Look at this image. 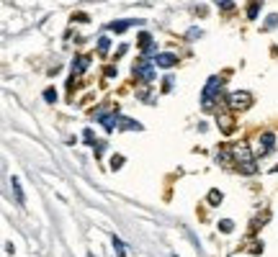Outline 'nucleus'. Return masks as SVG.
Instances as JSON below:
<instances>
[{"label": "nucleus", "mask_w": 278, "mask_h": 257, "mask_svg": "<svg viewBox=\"0 0 278 257\" xmlns=\"http://www.w3.org/2000/svg\"><path fill=\"white\" fill-rule=\"evenodd\" d=\"M227 103L232 111H247L250 106H253V95L247 93V90H235V93H229Z\"/></svg>", "instance_id": "obj_1"}, {"label": "nucleus", "mask_w": 278, "mask_h": 257, "mask_svg": "<svg viewBox=\"0 0 278 257\" xmlns=\"http://www.w3.org/2000/svg\"><path fill=\"white\" fill-rule=\"evenodd\" d=\"M134 75L142 77L145 82H152V80H155V67H152V64H149L147 59H142V62L134 64Z\"/></svg>", "instance_id": "obj_2"}, {"label": "nucleus", "mask_w": 278, "mask_h": 257, "mask_svg": "<svg viewBox=\"0 0 278 257\" xmlns=\"http://www.w3.org/2000/svg\"><path fill=\"white\" fill-rule=\"evenodd\" d=\"M217 126L222 128V134H232L235 131V118H232V113H224V111H219L217 113Z\"/></svg>", "instance_id": "obj_3"}, {"label": "nucleus", "mask_w": 278, "mask_h": 257, "mask_svg": "<svg viewBox=\"0 0 278 257\" xmlns=\"http://www.w3.org/2000/svg\"><path fill=\"white\" fill-rule=\"evenodd\" d=\"M173 64H178V54H167V52H163V54H157L155 57V67H173Z\"/></svg>", "instance_id": "obj_4"}, {"label": "nucleus", "mask_w": 278, "mask_h": 257, "mask_svg": "<svg viewBox=\"0 0 278 257\" xmlns=\"http://www.w3.org/2000/svg\"><path fill=\"white\" fill-rule=\"evenodd\" d=\"M273 144H276V134L273 131L260 134V154H268V152L273 149Z\"/></svg>", "instance_id": "obj_5"}, {"label": "nucleus", "mask_w": 278, "mask_h": 257, "mask_svg": "<svg viewBox=\"0 0 278 257\" xmlns=\"http://www.w3.org/2000/svg\"><path fill=\"white\" fill-rule=\"evenodd\" d=\"M232 152H235V160H237V162L253 160V154H250V149H247V144H245V142H240V144H235V147H232Z\"/></svg>", "instance_id": "obj_6"}, {"label": "nucleus", "mask_w": 278, "mask_h": 257, "mask_svg": "<svg viewBox=\"0 0 278 257\" xmlns=\"http://www.w3.org/2000/svg\"><path fill=\"white\" fill-rule=\"evenodd\" d=\"M139 49L145 57H149L152 52H155V47H152V36L149 34H139Z\"/></svg>", "instance_id": "obj_7"}, {"label": "nucleus", "mask_w": 278, "mask_h": 257, "mask_svg": "<svg viewBox=\"0 0 278 257\" xmlns=\"http://www.w3.org/2000/svg\"><path fill=\"white\" fill-rule=\"evenodd\" d=\"M232 157H235V152H232L229 147H219V154H217V160L224 165V167H232Z\"/></svg>", "instance_id": "obj_8"}, {"label": "nucleus", "mask_w": 278, "mask_h": 257, "mask_svg": "<svg viewBox=\"0 0 278 257\" xmlns=\"http://www.w3.org/2000/svg\"><path fill=\"white\" fill-rule=\"evenodd\" d=\"M237 167H240V172H242V175H255V172H258V165H255V160L237 162Z\"/></svg>", "instance_id": "obj_9"}, {"label": "nucleus", "mask_w": 278, "mask_h": 257, "mask_svg": "<svg viewBox=\"0 0 278 257\" xmlns=\"http://www.w3.org/2000/svg\"><path fill=\"white\" fill-rule=\"evenodd\" d=\"M119 128H124V131H139L142 128V124L139 121H131V118H119Z\"/></svg>", "instance_id": "obj_10"}, {"label": "nucleus", "mask_w": 278, "mask_h": 257, "mask_svg": "<svg viewBox=\"0 0 278 257\" xmlns=\"http://www.w3.org/2000/svg\"><path fill=\"white\" fill-rule=\"evenodd\" d=\"M91 64V57H77L73 62V70H75V75H80V72H85V67Z\"/></svg>", "instance_id": "obj_11"}, {"label": "nucleus", "mask_w": 278, "mask_h": 257, "mask_svg": "<svg viewBox=\"0 0 278 257\" xmlns=\"http://www.w3.org/2000/svg\"><path fill=\"white\" fill-rule=\"evenodd\" d=\"M129 26H134V21H113V23L109 26V29H111V31H116V34H124V31L129 29Z\"/></svg>", "instance_id": "obj_12"}, {"label": "nucleus", "mask_w": 278, "mask_h": 257, "mask_svg": "<svg viewBox=\"0 0 278 257\" xmlns=\"http://www.w3.org/2000/svg\"><path fill=\"white\" fill-rule=\"evenodd\" d=\"M278 26V13H271L265 18V31H271V29H276Z\"/></svg>", "instance_id": "obj_13"}, {"label": "nucleus", "mask_w": 278, "mask_h": 257, "mask_svg": "<svg viewBox=\"0 0 278 257\" xmlns=\"http://www.w3.org/2000/svg\"><path fill=\"white\" fill-rule=\"evenodd\" d=\"M258 0H250V8H247V18H250V21H253V18H258Z\"/></svg>", "instance_id": "obj_14"}, {"label": "nucleus", "mask_w": 278, "mask_h": 257, "mask_svg": "<svg viewBox=\"0 0 278 257\" xmlns=\"http://www.w3.org/2000/svg\"><path fill=\"white\" fill-rule=\"evenodd\" d=\"M222 198H224V196H222L219 190H211V193H209V203H211V206H217V203H222Z\"/></svg>", "instance_id": "obj_15"}, {"label": "nucleus", "mask_w": 278, "mask_h": 257, "mask_svg": "<svg viewBox=\"0 0 278 257\" xmlns=\"http://www.w3.org/2000/svg\"><path fill=\"white\" fill-rule=\"evenodd\" d=\"M124 162H127V160H124L121 154H113V157H111V170H119Z\"/></svg>", "instance_id": "obj_16"}, {"label": "nucleus", "mask_w": 278, "mask_h": 257, "mask_svg": "<svg viewBox=\"0 0 278 257\" xmlns=\"http://www.w3.org/2000/svg\"><path fill=\"white\" fill-rule=\"evenodd\" d=\"M11 183H13V190H16V198H19V201H21V203H23V193H21V183H19V178H13Z\"/></svg>", "instance_id": "obj_17"}, {"label": "nucleus", "mask_w": 278, "mask_h": 257, "mask_svg": "<svg viewBox=\"0 0 278 257\" xmlns=\"http://www.w3.org/2000/svg\"><path fill=\"white\" fill-rule=\"evenodd\" d=\"M214 3H217L222 11H232V8H235V3H232V0H214Z\"/></svg>", "instance_id": "obj_18"}, {"label": "nucleus", "mask_w": 278, "mask_h": 257, "mask_svg": "<svg viewBox=\"0 0 278 257\" xmlns=\"http://www.w3.org/2000/svg\"><path fill=\"white\" fill-rule=\"evenodd\" d=\"M109 47H111V44H109V39L103 36V39L98 41V52H101V54H109Z\"/></svg>", "instance_id": "obj_19"}, {"label": "nucleus", "mask_w": 278, "mask_h": 257, "mask_svg": "<svg viewBox=\"0 0 278 257\" xmlns=\"http://www.w3.org/2000/svg\"><path fill=\"white\" fill-rule=\"evenodd\" d=\"M44 100H47V103H57V93L55 90H44Z\"/></svg>", "instance_id": "obj_20"}, {"label": "nucleus", "mask_w": 278, "mask_h": 257, "mask_svg": "<svg viewBox=\"0 0 278 257\" xmlns=\"http://www.w3.org/2000/svg\"><path fill=\"white\" fill-rule=\"evenodd\" d=\"M219 229H222V232H232V229H235V224H232L229 219H224V221H219Z\"/></svg>", "instance_id": "obj_21"}, {"label": "nucleus", "mask_w": 278, "mask_h": 257, "mask_svg": "<svg viewBox=\"0 0 278 257\" xmlns=\"http://www.w3.org/2000/svg\"><path fill=\"white\" fill-rule=\"evenodd\" d=\"M113 247H116V252H119V255H127V252H124V244H121L119 237H113Z\"/></svg>", "instance_id": "obj_22"}, {"label": "nucleus", "mask_w": 278, "mask_h": 257, "mask_svg": "<svg viewBox=\"0 0 278 257\" xmlns=\"http://www.w3.org/2000/svg\"><path fill=\"white\" fill-rule=\"evenodd\" d=\"M163 90H165V93H170V90H173V77H165V82H163Z\"/></svg>", "instance_id": "obj_23"}, {"label": "nucleus", "mask_w": 278, "mask_h": 257, "mask_svg": "<svg viewBox=\"0 0 278 257\" xmlns=\"http://www.w3.org/2000/svg\"><path fill=\"white\" fill-rule=\"evenodd\" d=\"M85 142H88V144H95V142H93V131H91V128L85 131Z\"/></svg>", "instance_id": "obj_24"}, {"label": "nucleus", "mask_w": 278, "mask_h": 257, "mask_svg": "<svg viewBox=\"0 0 278 257\" xmlns=\"http://www.w3.org/2000/svg\"><path fill=\"white\" fill-rule=\"evenodd\" d=\"M276 172H278V167H276Z\"/></svg>", "instance_id": "obj_25"}]
</instances>
